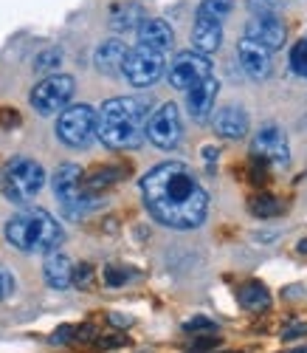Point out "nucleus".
Segmentation results:
<instances>
[{
	"mask_svg": "<svg viewBox=\"0 0 307 353\" xmlns=\"http://www.w3.org/2000/svg\"><path fill=\"white\" fill-rule=\"evenodd\" d=\"M71 339H74V328H71V325H59V328L54 331V336H51L54 345H65V342H71Z\"/></svg>",
	"mask_w": 307,
	"mask_h": 353,
	"instance_id": "obj_33",
	"label": "nucleus"
},
{
	"mask_svg": "<svg viewBox=\"0 0 307 353\" xmlns=\"http://www.w3.org/2000/svg\"><path fill=\"white\" fill-rule=\"evenodd\" d=\"M74 77L68 74H51L45 77L43 82L34 85L32 97H28V102H32V108L40 113V116H54V113H63L65 105L71 102L74 97Z\"/></svg>",
	"mask_w": 307,
	"mask_h": 353,
	"instance_id": "obj_7",
	"label": "nucleus"
},
{
	"mask_svg": "<svg viewBox=\"0 0 307 353\" xmlns=\"http://www.w3.org/2000/svg\"><path fill=\"white\" fill-rule=\"evenodd\" d=\"M290 68L299 77H307V37L293 46V51H290Z\"/></svg>",
	"mask_w": 307,
	"mask_h": 353,
	"instance_id": "obj_26",
	"label": "nucleus"
},
{
	"mask_svg": "<svg viewBox=\"0 0 307 353\" xmlns=\"http://www.w3.org/2000/svg\"><path fill=\"white\" fill-rule=\"evenodd\" d=\"M59 63H63V51H59V48H45L43 54H37L34 71L37 74H51V71L59 68Z\"/></svg>",
	"mask_w": 307,
	"mask_h": 353,
	"instance_id": "obj_25",
	"label": "nucleus"
},
{
	"mask_svg": "<svg viewBox=\"0 0 307 353\" xmlns=\"http://www.w3.org/2000/svg\"><path fill=\"white\" fill-rule=\"evenodd\" d=\"M147 212L169 229H198L209 215V192L180 161L156 164L141 179Z\"/></svg>",
	"mask_w": 307,
	"mask_h": 353,
	"instance_id": "obj_1",
	"label": "nucleus"
},
{
	"mask_svg": "<svg viewBox=\"0 0 307 353\" xmlns=\"http://www.w3.org/2000/svg\"><path fill=\"white\" fill-rule=\"evenodd\" d=\"M211 125L223 139H242L248 133V113H245L240 105H229L211 116Z\"/></svg>",
	"mask_w": 307,
	"mask_h": 353,
	"instance_id": "obj_16",
	"label": "nucleus"
},
{
	"mask_svg": "<svg viewBox=\"0 0 307 353\" xmlns=\"http://www.w3.org/2000/svg\"><path fill=\"white\" fill-rule=\"evenodd\" d=\"M45 184V170L34 161V159H9L3 172H0V190L12 203H25L32 201Z\"/></svg>",
	"mask_w": 307,
	"mask_h": 353,
	"instance_id": "obj_4",
	"label": "nucleus"
},
{
	"mask_svg": "<svg viewBox=\"0 0 307 353\" xmlns=\"http://www.w3.org/2000/svg\"><path fill=\"white\" fill-rule=\"evenodd\" d=\"M237 60H240V68L245 71V77L254 82H262L271 77V51L262 48L260 43H251L242 37L237 43Z\"/></svg>",
	"mask_w": 307,
	"mask_h": 353,
	"instance_id": "obj_13",
	"label": "nucleus"
},
{
	"mask_svg": "<svg viewBox=\"0 0 307 353\" xmlns=\"http://www.w3.org/2000/svg\"><path fill=\"white\" fill-rule=\"evenodd\" d=\"M144 20H147V12L138 3H118V6H113L110 26L116 32H133V28H138Z\"/></svg>",
	"mask_w": 307,
	"mask_h": 353,
	"instance_id": "obj_20",
	"label": "nucleus"
},
{
	"mask_svg": "<svg viewBox=\"0 0 307 353\" xmlns=\"http://www.w3.org/2000/svg\"><path fill=\"white\" fill-rule=\"evenodd\" d=\"M203 156L211 161V159H218V147H206V150H203Z\"/></svg>",
	"mask_w": 307,
	"mask_h": 353,
	"instance_id": "obj_38",
	"label": "nucleus"
},
{
	"mask_svg": "<svg viewBox=\"0 0 307 353\" xmlns=\"http://www.w3.org/2000/svg\"><path fill=\"white\" fill-rule=\"evenodd\" d=\"M51 187H54V195L65 203L68 212H87L99 207L96 195H90L85 190V172L79 164H59L56 172L51 175Z\"/></svg>",
	"mask_w": 307,
	"mask_h": 353,
	"instance_id": "obj_5",
	"label": "nucleus"
},
{
	"mask_svg": "<svg viewBox=\"0 0 307 353\" xmlns=\"http://www.w3.org/2000/svg\"><path fill=\"white\" fill-rule=\"evenodd\" d=\"M133 274H136V272H130V269H125V266H107V269H105V283H107L110 288H118V285H125L127 280H133Z\"/></svg>",
	"mask_w": 307,
	"mask_h": 353,
	"instance_id": "obj_29",
	"label": "nucleus"
},
{
	"mask_svg": "<svg viewBox=\"0 0 307 353\" xmlns=\"http://www.w3.org/2000/svg\"><path fill=\"white\" fill-rule=\"evenodd\" d=\"M218 94H220V82L214 77H209V79L198 82L195 88H189L187 91V110H189L192 119H198V122L209 119L211 110H214V102H218Z\"/></svg>",
	"mask_w": 307,
	"mask_h": 353,
	"instance_id": "obj_14",
	"label": "nucleus"
},
{
	"mask_svg": "<svg viewBox=\"0 0 307 353\" xmlns=\"http://www.w3.org/2000/svg\"><path fill=\"white\" fill-rule=\"evenodd\" d=\"M285 353H307V347H293V350H285Z\"/></svg>",
	"mask_w": 307,
	"mask_h": 353,
	"instance_id": "obj_40",
	"label": "nucleus"
},
{
	"mask_svg": "<svg viewBox=\"0 0 307 353\" xmlns=\"http://www.w3.org/2000/svg\"><path fill=\"white\" fill-rule=\"evenodd\" d=\"M14 274L6 269V266H0V300H9L12 294H14Z\"/></svg>",
	"mask_w": 307,
	"mask_h": 353,
	"instance_id": "obj_31",
	"label": "nucleus"
},
{
	"mask_svg": "<svg viewBox=\"0 0 307 353\" xmlns=\"http://www.w3.org/2000/svg\"><path fill=\"white\" fill-rule=\"evenodd\" d=\"M180 136H183V125H180L178 105L164 102L161 108H156L149 113V119H147V139L156 147H161V150H172V147H178Z\"/></svg>",
	"mask_w": 307,
	"mask_h": 353,
	"instance_id": "obj_10",
	"label": "nucleus"
},
{
	"mask_svg": "<svg viewBox=\"0 0 307 353\" xmlns=\"http://www.w3.org/2000/svg\"><path fill=\"white\" fill-rule=\"evenodd\" d=\"M102 347H113V345H125V336H113V339H99Z\"/></svg>",
	"mask_w": 307,
	"mask_h": 353,
	"instance_id": "obj_35",
	"label": "nucleus"
},
{
	"mask_svg": "<svg viewBox=\"0 0 307 353\" xmlns=\"http://www.w3.org/2000/svg\"><path fill=\"white\" fill-rule=\"evenodd\" d=\"M248 210H251V215H257V218H273V215L282 212V203L276 201L271 192H260V195L251 198Z\"/></svg>",
	"mask_w": 307,
	"mask_h": 353,
	"instance_id": "obj_24",
	"label": "nucleus"
},
{
	"mask_svg": "<svg viewBox=\"0 0 307 353\" xmlns=\"http://www.w3.org/2000/svg\"><path fill=\"white\" fill-rule=\"evenodd\" d=\"M56 136L68 147H87L96 139V110L90 105H71L59 113Z\"/></svg>",
	"mask_w": 307,
	"mask_h": 353,
	"instance_id": "obj_6",
	"label": "nucleus"
},
{
	"mask_svg": "<svg viewBox=\"0 0 307 353\" xmlns=\"http://www.w3.org/2000/svg\"><path fill=\"white\" fill-rule=\"evenodd\" d=\"M149 105L138 97H116L96 113V139L110 150H136L147 136Z\"/></svg>",
	"mask_w": 307,
	"mask_h": 353,
	"instance_id": "obj_2",
	"label": "nucleus"
},
{
	"mask_svg": "<svg viewBox=\"0 0 307 353\" xmlns=\"http://www.w3.org/2000/svg\"><path fill=\"white\" fill-rule=\"evenodd\" d=\"M285 0H248V9L254 14H276L282 9Z\"/></svg>",
	"mask_w": 307,
	"mask_h": 353,
	"instance_id": "obj_30",
	"label": "nucleus"
},
{
	"mask_svg": "<svg viewBox=\"0 0 307 353\" xmlns=\"http://www.w3.org/2000/svg\"><path fill=\"white\" fill-rule=\"evenodd\" d=\"M234 9V0H203L198 6V17L214 20V23H223Z\"/></svg>",
	"mask_w": 307,
	"mask_h": 353,
	"instance_id": "obj_23",
	"label": "nucleus"
},
{
	"mask_svg": "<svg viewBox=\"0 0 307 353\" xmlns=\"http://www.w3.org/2000/svg\"><path fill=\"white\" fill-rule=\"evenodd\" d=\"M183 331L200 336V334H218V325H214L211 319H206V316H192V319L183 322Z\"/></svg>",
	"mask_w": 307,
	"mask_h": 353,
	"instance_id": "obj_27",
	"label": "nucleus"
},
{
	"mask_svg": "<svg viewBox=\"0 0 307 353\" xmlns=\"http://www.w3.org/2000/svg\"><path fill=\"white\" fill-rule=\"evenodd\" d=\"M127 46L121 43V40H105L99 48H96V68L107 77H116L121 74V68H125V60H127Z\"/></svg>",
	"mask_w": 307,
	"mask_h": 353,
	"instance_id": "obj_17",
	"label": "nucleus"
},
{
	"mask_svg": "<svg viewBox=\"0 0 307 353\" xmlns=\"http://www.w3.org/2000/svg\"><path fill=\"white\" fill-rule=\"evenodd\" d=\"M43 274H45V283L56 291H65L71 288V277H74V263L59 254V252H51L45 257V266H43Z\"/></svg>",
	"mask_w": 307,
	"mask_h": 353,
	"instance_id": "obj_19",
	"label": "nucleus"
},
{
	"mask_svg": "<svg viewBox=\"0 0 307 353\" xmlns=\"http://www.w3.org/2000/svg\"><path fill=\"white\" fill-rule=\"evenodd\" d=\"M71 285H76V288L87 291L90 285H94V266H90V263H79V266H74Z\"/></svg>",
	"mask_w": 307,
	"mask_h": 353,
	"instance_id": "obj_28",
	"label": "nucleus"
},
{
	"mask_svg": "<svg viewBox=\"0 0 307 353\" xmlns=\"http://www.w3.org/2000/svg\"><path fill=\"white\" fill-rule=\"evenodd\" d=\"M296 249H299V254H307V238H301V241H299V246H296Z\"/></svg>",
	"mask_w": 307,
	"mask_h": 353,
	"instance_id": "obj_39",
	"label": "nucleus"
},
{
	"mask_svg": "<svg viewBox=\"0 0 307 353\" xmlns=\"http://www.w3.org/2000/svg\"><path fill=\"white\" fill-rule=\"evenodd\" d=\"M285 23L276 14H254L248 23H245V40L260 43L268 51H276L285 46Z\"/></svg>",
	"mask_w": 307,
	"mask_h": 353,
	"instance_id": "obj_12",
	"label": "nucleus"
},
{
	"mask_svg": "<svg viewBox=\"0 0 307 353\" xmlns=\"http://www.w3.org/2000/svg\"><path fill=\"white\" fill-rule=\"evenodd\" d=\"M223 43V23H214V20H206V17H198L195 20V28H192V46L195 51L200 54H211L218 51Z\"/></svg>",
	"mask_w": 307,
	"mask_h": 353,
	"instance_id": "obj_18",
	"label": "nucleus"
},
{
	"mask_svg": "<svg viewBox=\"0 0 307 353\" xmlns=\"http://www.w3.org/2000/svg\"><path fill=\"white\" fill-rule=\"evenodd\" d=\"M301 334H307V325H304V328H301V325H299V328H290V331H285L282 336H285V339H293V336H301Z\"/></svg>",
	"mask_w": 307,
	"mask_h": 353,
	"instance_id": "obj_36",
	"label": "nucleus"
},
{
	"mask_svg": "<svg viewBox=\"0 0 307 353\" xmlns=\"http://www.w3.org/2000/svg\"><path fill=\"white\" fill-rule=\"evenodd\" d=\"M17 125H20V113L12 110V108H0V128L12 130V128H17Z\"/></svg>",
	"mask_w": 307,
	"mask_h": 353,
	"instance_id": "obj_32",
	"label": "nucleus"
},
{
	"mask_svg": "<svg viewBox=\"0 0 307 353\" xmlns=\"http://www.w3.org/2000/svg\"><path fill=\"white\" fill-rule=\"evenodd\" d=\"M136 32H138V46L152 48V51H161V54H167L172 48V40H175L172 26L167 20H158V17H147L136 28Z\"/></svg>",
	"mask_w": 307,
	"mask_h": 353,
	"instance_id": "obj_15",
	"label": "nucleus"
},
{
	"mask_svg": "<svg viewBox=\"0 0 307 353\" xmlns=\"http://www.w3.org/2000/svg\"><path fill=\"white\" fill-rule=\"evenodd\" d=\"M237 300H240L242 308H248V311H254V314L271 308V294H268V288H265L262 283H245V285L237 291Z\"/></svg>",
	"mask_w": 307,
	"mask_h": 353,
	"instance_id": "obj_21",
	"label": "nucleus"
},
{
	"mask_svg": "<svg viewBox=\"0 0 307 353\" xmlns=\"http://www.w3.org/2000/svg\"><path fill=\"white\" fill-rule=\"evenodd\" d=\"M211 77V60L200 51H180L167 68V79L175 91H189Z\"/></svg>",
	"mask_w": 307,
	"mask_h": 353,
	"instance_id": "obj_9",
	"label": "nucleus"
},
{
	"mask_svg": "<svg viewBox=\"0 0 307 353\" xmlns=\"http://www.w3.org/2000/svg\"><path fill=\"white\" fill-rule=\"evenodd\" d=\"M110 322H113V325H130V319L127 316H118V314H110Z\"/></svg>",
	"mask_w": 307,
	"mask_h": 353,
	"instance_id": "obj_37",
	"label": "nucleus"
},
{
	"mask_svg": "<svg viewBox=\"0 0 307 353\" xmlns=\"http://www.w3.org/2000/svg\"><path fill=\"white\" fill-rule=\"evenodd\" d=\"M74 339H76V342H94V339H96L94 325H79V328H74Z\"/></svg>",
	"mask_w": 307,
	"mask_h": 353,
	"instance_id": "obj_34",
	"label": "nucleus"
},
{
	"mask_svg": "<svg viewBox=\"0 0 307 353\" xmlns=\"http://www.w3.org/2000/svg\"><path fill=\"white\" fill-rule=\"evenodd\" d=\"M251 153H254V161H260L265 167H288L290 144H288L285 130L276 128V125L262 128L251 141Z\"/></svg>",
	"mask_w": 307,
	"mask_h": 353,
	"instance_id": "obj_11",
	"label": "nucleus"
},
{
	"mask_svg": "<svg viewBox=\"0 0 307 353\" xmlns=\"http://www.w3.org/2000/svg\"><path fill=\"white\" fill-rule=\"evenodd\" d=\"M121 74H125L127 82L136 88H149L167 74V57L161 51L136 46L133 51H127V60H125Z\"/></svg>",
	"mask_w": 307,
	"mask_h": 353,
	"instance_id": "obj_8",
	"label": "nucleus"
},
{
	"mask_svg": "<svg viewBox=\"0 0 307 353\" xmlns=\"http://www.w3.org/2000/svg\"><path fill=\"white\" fill-rule=\"evenodd\" d=\"M6 241L25 254H51L63 246L65 232L59 221H54V215H48L45 210H25L9 218Z\"/></svg>",
	"mask_w": 307,
	"mask_h": 353,
	"instance_id": "obj_3",
	"label": "nucleus"
},
{
	"mask_svg": "<svg viewBox=\"0 0 307 353\" xmlns=\"http://www.w3.org/2000/svg\"><path fill=\"white\" fill-rule=\"evenodd\" d=\"M121 179V167H99V170H94L90 175H85V190L90 192V195H96L99 190H107L110 184H116Z\"/></svg>",
	"mask_w": 307,
	"mask_h": 353,
	"instance_id": "obj_22",
	"label": "nucleus"
}]
</instances>
